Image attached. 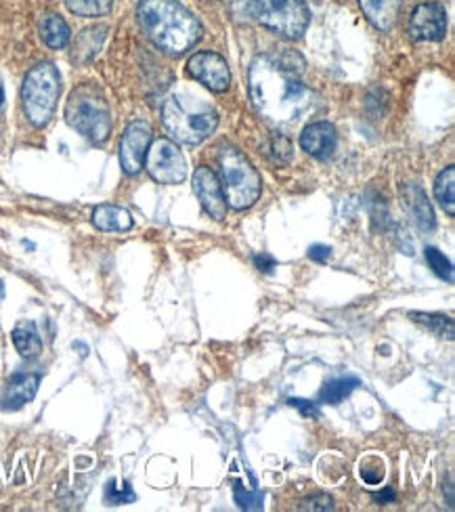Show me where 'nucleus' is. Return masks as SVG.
<instances>
[{"label": "nucleus", "instance_id": "obj_1", "mask_svg": "<svg viewBox=\"0 0 455 512\" xmlns=\"http://www.w3.org/2000/svg\"><path fill=\"white\" fill-rule=\"evenodd\" d=\"M256 112L277 126H296L317 108V95L271 55H258L248 74Z\"/></svg>", "mask_w": 455, "mask_h": 512}, {"label": "nucleus", "instance_id": "obj_2", "mask_svg": "<svg viewBox=\"0 0 455 512\" xmlns=\"http://www.w3.org/2000/svg\"><path fill=\"white\" fill-rule=\"evenodd\" d=\"M137 17L147 38L168 55H183L202 38L198 17L177 0H141Z\"/></svg>", "mask_w": 455, "mask_h": 512}, {"label": "nucleus", "instance_id": "obj_3", "mask_svg": "<svg viewBox=\"0 0 455 512\" xmlns=\"http://www.w3.org/2000/svg\"><path fill=\"white\" fill-rule=\"evenodd\" d=\"M162 124L166 133L185 145H200L219 126V114L204 101L172 95L162 105Z\"/></svg>", "mask_w": 455, "mask_h": 512}, {"label": "nucleus", "instance_id": "obj_4", "mask_svg": "<svg viewBox=\"0 0 455 512\" xmlns=\"http://www.w3.org/2000/svg\"><path fill=\"white\" fill-rule=\"evenodd\" d=\"M65 120L84 139L99 145L112 133V114L103 91L93 82H84L70 93Z\"/></svg>", "mask_w": 455, "mask_h": 512}, {"label": "nucleus", "instance_id": "obj_5", "mask_svg": "<svg viewBox=\"0 0 455 512\" xmlns=\"http://www.w3.org/2000/svg\"><path fill=\"white\" fill-rule=\"evenodd\" d=\"M61 93L59 70L49 61L36 63L26 74L24 87H21V103H24L26 118L32 126H47L55 114Z\"/></svg>", "mask_w": 455, "mask_h": 512}, {"label": "nucleus", "instance_id": "obj_6", "mask_svg": "<svg viewBox=\"0 0 455 512\" xmlns=\"http://www.w3.org/2000/svg\"><path fill=\"white\" fill-rule=\"evenodd\" d=\"M219 164L227 204L235 210L250 208L260 198V187H263L256 168L242 152H237L233 147L223 149Z\"/></svg>", "mask_w": 455, "mask_h": 512}, {"label": "nucleus", "instance_id": "obj_7", "mask_svg": "<svg viewBox=\"0 0 455 512\" xmlns=\"http://www.w3.org/2000/svg\"><path fill=\"white\" fill-rule=\"evenodd\" d=\"M248 11L260 26L286 38H300L311 21V11L302 0H248Z\"/></svg>", "mask_w": 455, "mask_h": 512}, {"label": "nucleus", "instance_id": "obj_8", "mask_svg": "<svg viewBox=\"0 0 455 512\" xmlns=\"http://www.w3.org/2000/svg\"><path fill=\"white\" fill-rule=\"evenodd\" d=\"M145 168L149 177L162 185H177L187 179V160L172 139L162 137L151 141L145 156Z\"/></svg>", "mask_w": 455, "mask_h": 512}, {"label": "nucleus", "instance_id": "obj_9", "mask_svg": "<svg viewBox=\"0 0 455 512\" xmlns=\"http://www.w3.org/2000/svg\"><path fill=\"white\" fill-rule=\"evenodd\" d=\"M187 70L193 80L204 84V87L212 93H223L231 84L229 66L219 53H212V51L195 53L187 63Z\"/></svg>", "mask_w": 455, "mask_h": 512}, {"label": "nucleus", "instance_id": "obj_10", "mask_svg": "<svg viewBox=\"0 0 455 512\" xmlns=\"http://www.w3.org/2000/svg\"><path fill=\"white\" fill-rule=\"evenodd\" d=\"M149 145H151L149 124L143 120L130 122L120 141V166L126 175H137L143 168Z\"/></svg>", "mask_w": 455, "mask_h": 512}, {"label": "nucleus", "instance_id": "obj_11", "mask_svg": "<svg viewBox=\"0 0 455 512\" xmlns=\"http://www.w3.org/2000/svg\"><path fill=\"white\" fill-rule=\"evenodd\" d=\"M447 34V11L439 3H422L409 17V36L418 42H439Z\"/></svg>", "mask_w": 455, "mask_h": 512}, {"label": "nucleus", "instance_id": "obj_12", "mask_svg": "<svg viewBox=\"0 0 455 512\" xmlns=\"http://www.w3.org/2000/svg\"><path fill=\"white\" fill-rule=\"evenodd\" d=\"M193 191L198 196L200 204L214 221H223L227 217V200L223 185L216 173L208 166L195 168L193 173Z\"/></svg>", "mask_w": 455, "mask_h": 512}, {"label": "nucleus", "instance_id": "obj_13", "mask_svg": "<svg viewBox=\"0 0 455 512\" xmlns=\"http://www.w3.org/2000/svg\"><path fill=\"white\" fill-rule=\"evenodd\" d=\"M38 384H40V374H34V372L13 374L5 384L3 393H0V408L5 412L21 410L26 403H30L36 397Z\"/></svg>", "mask_w": 455, "mask_h": 512}, {"label": "nucleus", "instance_id": "obj_14", "mask_svg": "<svg viewBox=\"0 0 455 512\" xmlns=\"http://www.w3.org/2000/svg\"><path fill=\"white\" fill-rule=\"evenodd\" d=\"M338 145V133L330 122H313L300 135V147L317 160H328L334 156Z\"/></svg>", "mask_w": 455, "mask_h": 512}, {"label": "nucleus", "instance_id": "obj_15", "mask_svg": "<svg viewBox=\"0 0 455 512\" xmlns=\"http://www.w3.org/2000/svg\"><path fill=\"white\" fill-rule=\"evenodd\" d=\"M403 202L405 208L418 225L420 231H432L435 229V212H432V206L428 202V196L424 194V189L418 185H405L403 187Z\"/></svg>", "mask_w": 455, "mask_h": 512}, {"label": "nucleus", "instance_id": "obj_16", "mask_svg": "<svg viewBox=\"0 0 455 512\" xmlns=\"http://www.w3.org/2000/svg\"><path fill=\"white\" fill-rule=\"evenodd\" d=\"M359 5L374 28L388 32L397 24L401 0H359Z\"/></svg>", "mask_w": 455, "mask_h": 512}, {"label": "nucleus", "instance_id": "obj_17", "mask_svg": "<svg viewBox=\"0 0 455 512\" xmlns=\"http://www.w3.org/2000/svg\"><path fill=\"white\" fill-rule=\"evenodd\" d=\"M91 221L99 231H128L135 225L133 215H130L126 208L114 206V204L97 206L93 210Z\"/></svg>", "mask_w": 455, "mask_h": 512}, {"label": "nucleus", "instance_id": "obj_18", "mask_svg": "<svg viewBox=\"0 0 455 512\" xmlns=\"http://www.w3.org/2000/svg\"><path fill=\"white\" fill-rule=\"evenodd\" d=\"M13 345L24 359H34L42 353V338L34 322H21L13 330Z\"/></svg>", "mask_w": 455, "mask_h": 512}, {"label": "nucleus", "instance_id": "obj_19", "mask_svg": "<svg viewBox=\"0 0 455 512\" xmlns=\"http://www.w3.org/2000/svg\"><path fill=\"white\" fill-rule=\"evenodd\" d=\"M40 36L49 49H63L70 42L72 32H70V26L65 24L63 17L49 13L40 21Z\"/></svg>", "mask_w": 455, "mask_h": 512}, {"label": "nucleus", "instance_id": "obj_20", "mask_svg": "<svg viewBox=\"0 0 455 512\" xmlns=\"http://www.w3.org/2000/svg\"><path fill=\"white\" fill-rule=\"evenodd\" d=\"M105 34H107V26H93L89 30H84L74 42V59L78 63L91 61L103 47Z\"/></svg>", "mask_w": 455, "mask_h": 512}, {"label": "nucleus", "instance_id": "obj_21", "mask_svg": "<svg viewBox=\"0 0 455 512\" xmlns=\"http://www.w3.org/2000/svg\"><path fill=\"white\" fill-rule=\"evenodd\" d=\"M359 378L355 376H340L334 378L330 382H325V387L319 393V401L328 403V405H338L340 401H344L349 397L357 387H359Z\"/></svg>", "mask_w": 455, "mask_h": 512}, {"label": "nucleus", "instance_id": "obj_22", "mask_svg": "<svg viewBox=\"0 0 455 512\" xmlns=\"http://www.w3.org/2000/svg\"><path fill=\"white\" fill-rule=\"evenodd\" d=\"M409 319H414L416 324L424 326L426 330H430L432 334H437V336H441V338L453 340V336H455V326H453V319H451V317L437 315V313L414 311V313H409Z\"/></svg>", "mask_w": 455, "mask_h": 512}, {"label": "nucleus", "instance_id": "obj_23", "mask_svg": "<svg viewBox=\"0 0 455 512\" xmlns=\"http://www.w3.org/2000/svg\"><path fill=\"white\" fill-rule=\"evenodd\" d=\"M435 198L449 217L455 215V168L449 166L435 181Z\"/></svg>", "mask_w": 455, "mask_h": 512}, {"label": "nucleus", "instance_id": "obj_24", "mask_svg": "<svg viewBox=\"0 0 455 512\" xmlns=\"http://www.w3.org/2000/svg\"><path fill=\"white\" fill-rule=\"evenodd\" d=\"M63 5L78 17H103L112 11V0H63Z\"/></svg>", "mask_w": 455, "mask_h": 512}, {"label": "nucleus", "instance_id": "obj_25", "mask_svg": "<svg viewBox=\"0 0 455 512\" xmlns=\"http://www.w3.org/2000/svg\"><path fill=\"white\" fill-rule=\"evenodd\" d=\"M426 261H428V267L435 271L437 277H441V280L453 284V265H451V261L447 259V256L441 250L428 246L426 248Z\"/></svg>", "mask_w": 455, "mask_h": 512}, {"label": "nucleus", "instance_id": "obj_26", "mask_svg": "<svg viewBox=\"0 0 455 512\" xmlns=\"http://www.w3.org/2000/svg\"><path fill=\"white\" fill-rule=\"evenodd\" d=\"M137 500V494L133 492V487L130 483H122L118 485L116 479H112L110 483L105 485V502L112 504V506H122V504H130Z\"/></svg>", "mask_w": 455, "mask_h": 512}, {"label": "nucleus", "instance_id": "obj_27", "mask_svg": "<svg viewBox=\"0 0 455 512\" xmlns=\"http://www.w3.org/2000/svg\"><path fill=\"white\" fill-rule=\"evenodd\" d=\"M233 496L237 506L242 510H260L263 508V494L260 492H248V489L242 485V481L233 483Z\"/></svg>", "mask_w": 455, "mask_h": 512}, {"label": "nucleus", "instance_id": "obj_28", "mask_svg": "<svg viewBox=\"0 0 455 512\" xmlns=\"http://www.w3.org/2000/svg\"><path fill=\"white\" fill-rule=\"evenodd\" d=\"M302 508H311V510H332V508H334V502H332L330 496L319 494V496L307 498L305 502H302Z\"/></svg>", "mask_w": 455, "mask_h": 512}, {"label": "nucleus", "instance_id": "obj_29", "mask_svg": "<svg viewBox=\"0 0 455 512\" xmlns=\"http://www.w3.org/2000/svg\"><path fill=\"white\" fill-rule=\"evenodd\" d=\"M292 408H298L302 414L305 416H313V418H317L319 416V408H317V403H313V401H305V399H290L288 401Z\"/></svg>", "mask_w": 455, "mask_h": 512}, {"label": "nucleus", "instance_id": "obj_30", "mask_svg": "<svg viewBox=\"0 0 455 512\" xmlns=\"http://www.w3.org/2000/svg\"><path fill=\"white\" fill-rule=\"evenodd\" d=\"M309 259L311 261H317V263H325L332 256V248L330 246H323V244H313L309 248Z\"/></svg>", "mask_w": 455, "mask_h": 512}, {"label": "nucleus", "instance_id": "obj_31", "mask_svg": "<svg viewBox=\"0 0 455 512\" xmlns=\"http://www.w3.org/2000/svg\"><path fill=\"white\" fill-rule=\"evenodd\" d=\"M254 263L258 267V271H263V273H271L275 269V265H277L273 256L267 254V252H260L256 259H254Z\"/></svg>", "mask_w": 455, "mask_h": 512}, {"label": "nucleus", "instance_id": "obj_32", "mask_svg": "<svg viewBox=\"0 0 455 512\" xmlns=\"http://www.w3.org/2000/svg\"><path fill=\"white\" fill-rule=\"evenodd\" d=\"M395 500V494L390 492V489H384L382 494H378L376 496V502H380V504H386V502H393Z\"/></svg>", "mask_w": 455, "mask_h": 512}, {"label": "nucleus", "instance_id": "obj_33", "mask_svg": "<svg viewBox=\"0 0 455 512\" xmlns=\"http://www.w3.org/2000/svg\"><path fill=\"white\" fill-rule=\"evenodd\" d=\"M3 298H5V284L0 282V301H3Z\"/></svg>", "mask_w": 455, "mask_h": 512}, {"label": "nucleus", "instance_id": "obj_34", "mask_svg": "<svg viewBox=\"0 0 455 512\" xmlns=\"http://www.w3.org/2000/svg\"><path fill=\"white\" fill-rule=\"evenodd\" d=\"M3 99H5V93H3V87H0V105H3Z\"/></svg>", "mask_w": 455, "mask_h": 512}]
</instances>
